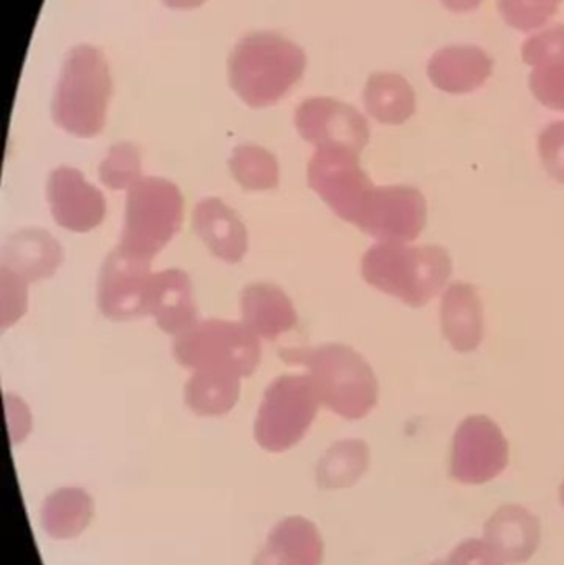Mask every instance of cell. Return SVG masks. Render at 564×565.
<instances>
[{
	"label": "cell",
	"mask_w": 564,
	"mask_h": 565,
	"mask_svg": "<svg viewBox=\"0 0 564 565\" xmlns=\"http://www.w3.org/2000/svg\"><path fill=\"white\" fill-rule=\"evenodd\" d=\"M305 66L307 56L297 43L274 32L251 33L228 56V79L242 102L267 108L300 82Z\"/></svg>",
	"instance_id": "cell-1"
},
{
	"label": "cell",
	"mask_w": 564,
	"mask_h": 565,
	"mask_svg": "<svg viewBox=\"0 0 564 565\" xmlns=\"http://www.w3.org/2000/svg\"><path fill=\"white\" fill-rule=\"evenodd\" d=\"M280 358L307 367L321 404L340 417L360 420L377 404L380 385L373 369L348 345L285 349Z\"/></svg>",
	"instance_id": "cell-2"
},
{
	"label": "cell",
	"mask_w": 564,
	"mask_h": 565,
	"mask_svg": "<svg viewBox=\"0 0 564 565\" xmlns=\"http://www.w3.org/2000/svg\"><path fill=\"white\" fill-rule=\"evenodd\" d=\"M363 278L374 288L423 308L439 295L453 275V260L446 248L437 245L409 247L396 242H380L364 254Z\"/></svg>",
	"instance_id": "cell-3"
},
{
	"label": "cell",
	"mask_w": 564,
	"mask_h": 565,
	"mask_svg": "<svg viewBox=\"0 0 564 565\" xmlns=\"http://www.w3.org/2000/svg\"><path fill=\"white\" fill-rule=\"evenodd\" d=\"M113 83L108 63L92 45L75 46L63 63L53 96L56 125L78 138H93L105 128Z\"/></svg>",
	"instance_id": "cell-4"
},
{
	"label": "cell",
	"mask_w": 564,
	"mask_h": 565,
	"mask_svg": "<svg viewBox=\"0 0 564 565\" xmlns=\"http://www.w3.org/2000/svg\"><path fill=\"white\" fill-rule=\"evenodd\" d=\"M182 209L178 185L159 178L139 179L128 189L119 247L152 260L181 228Z\"/></svg>",
	"instance_id": "cell-5"
},
{
	"label": "cell",
	"mask_w": 564,
	"mask_h": 565,
	"mask_svg": "<svg viewBox=\"0 0 564 565\" xmlns=\"http://www.w3.org/2000/svg\"><path fill=\"white\" fill-rule=\"evenodd\" d=\"M174 358L188 369L251 377L260 362V341L245 324L195 322L174 341Z\"/></svg>",
	"instance_id": "cell-6"
},
{
	"label": "cell",
	"mask_w": 564,
	"mask_h": 565,
	"mask_svg": "<svg viewBox=\"0 0 564 565\" xmlns=\"http://www.w3.org/2000/svg\"><path fill=\"white\" fill-rule=\"evenodd\" d=\"M321 401L310 375H281L265 392L255 420V440L280 454L307 435Z\"/></svg>",
	"instance_id": "cell-7"
},
{
	"label": "cell",
	"mask_w": 564,
	"mask_h": 565,
	"mask_svg": "<svg viewBox=\"0 0 564 565\" xmlns=\"http://www.w3.org/2000/svg\"><path fill=\"white\" fill-rule=\"evenodd\" d=\"M308 184L338 217L354 225L376 188L361 169L360 154L338 146L318 148L308 164Z\"/></svg>",
	"instance_id": "cell-8"
},
{
	"label": "cell",
	"mask_w": 564,
	"mask_h": 565,
	"mask_svg": "<svg viewBox=\"0 0 564 565\" xmlns=\"http://www.w3.org/2000/svg\"><path fill=\"white\" fill-rule=\"evenodd\" d=\"M509 465V441L499 425L486 415L467 417L457 428L450 475L460 483L483 484Z\"/></svg>",
	"instance_id": "cell-9"
},
{
	"label": "cell",
	"mask_w": 564,
	"mask_h": 565,
	"mask_svg": "<svg viewBox=\"0 0 564 565\" xmlns=\"http://www.w3.org/2000/svg\"><path fill=\"white\" fill-rule=\"evenodd\" d=\"M155 275L151 258L118 247L108 255L98 280V306L106 318L128 321L148 315Z\"/></svg>",
	"instance_id": "cell-10"
},
{
	"label": "cell",
	"mask_w": 564,
	"mask_h": 565,
	"mask_svg": "<svg viewBox=\"0 0 564 565\" xmlns=\"http://www.w3.org/2000/svg\"><path fill=\"white\" fill-rule=\"evenodd\" d=\"M427 221L426 198L409 185L374 188L357 227L381 242L407 244L423 234Z\"/></svg>",
	"instance_id": "cell-11"
},
{
	"label": "cell",
	"mask_w": 564,
	"mask_h": 565,
	"mask_svg": "<svg viewBox=\"0 0 564 565\" xmlns=\"http://www.w3.org/2000/svg\"><path fill=\"white\" fill-rule=\"evenodd\" d=\"M295 125L305 141L317 148H348L361 154L370 142V128L360 111L333 98H310L298 106Z\"/></svg>",
	"instance_id": "cell-12"
},
{
	"label": "cell",
	"mask_w": 564,
	"mask_h": 565,
	"mask_svg": "<svg viewBox=\"0 0 564 565\" xmlns=\"http://www.w3.org/2000/svg\"><path fill=\"white\" fill-rule=\"evenodd\" d=\"M49 201L53 217L60 227L70 232L93 231L105 218V198L89 185L82 172L58 168L49 179Z\"/></svg>",
	"instance_id": "cell-13"
},
{
	"label": "cell",
	"mask_w": 564,
	"mask_h": 565,
	"mask_svg": "<svg viewBox=\"0 0 564 565\" xmlns=\"http://www.w3.org/2000/svg\"><path fill=\"white\" fill-rule=\"evenodd\" d=\"M522 58L532 68L530 88L546 108L564 111V25L530 36Z\"/></svg>",
	"instance_id": "cell-14"
},
{
	"label": "cell",
	"mask_w": 564,
	"mask_h": 565,
	"mask_svg": "<svg viewBox=\"0 0 564 565\" xmlns=\"http://www.w3.org/2000/svg\"><path fill=\"white\" fill-rule=\"evenodd\" d=\"M493 72V60L476 45H453L434 53L427 76L440 92L467 95L482 88Z\"/></svg>",
	"instance_id": "cell-15"
},
{
	"label": "cell",
	"mask_w": 564,
	"mask_h": 565,
	"mask_svg": "<svg viewBox=\"0 0 564 565\" xmlns=\"http://www.w3.org/2000/svg\"><path fill=\"white\" fill-rule=\"evenodd\" d=\"M486 541L503 564H523L539 550L542 526L525 508L506 504L487 523Z\"/></svg>",
	"instance_id": "cell-16"
},
{
	"label": "cell",
	"mask_w": 564,
	"mask_h": 565,
	"mask_svg": "<svg viewBox=\"0 0 564 565\" xmlns=\"http://www.w3.org/2000/svg\"><path fill=\"white\" fill-rule=\"evenodd\" d=\"M192 227L209 250L227 264H237L247 254L245 225L221 199L209 198L199 202L192 212Z\"/></svg>",
	"instance_id": "cell-17"
},
{
	"label": "cell",
	"mask_w": 564,
	"mask_h": 565,
	"mask_svg": "<svg viewBox=\"0 0 564 565\" xmlns=\"http://www.w3.org/2000/svg\"><path fill=\"white\" fill-rule=\"evenodd\" d=\"M323 537L304 518H288L274 527L254 565H321Z\"/></svg>",
	"instance_id": "cell-18"
},
{
	"label": "cell",
	"mask_w": 564,
	"mask_h": 565,
	"mask_svg": "<svg viewBox=\"0 0 564 565\" xmlns=\"http://www.w3.org/2000/svg\"><path fill=\"white\" fill-rule=\"evenodd\" d=\"M444 335L456 351L472 352L483 339V308L477 289L457 281L444 292L440 305Z\"/></svg>",
	"instance_id": "cell-19"
},
{
	"label": "cell",
	"mask_w": 564,
	"mask_h": 565,
	"mask_svg": "<svg viewBox=\"0 0 564 565\" xmlns=\"http://www.w3.org/2000/svg\"><path fill=\"white\" fill-rule=\"evenodd\" d=\"M148 315L155 316L159 328L168 334L179 335L195 324L198 309L184 271L172 268L152 277Z\"/></svg>",
	"instance_id": "cell-20"
},
{
	"label": "cell",
	"mask_w": 564,
	"mask_h": 565,
	"mask_svg": "<svg viewBox=\"0 0 564 565\" xmlns=\"http://www.w3.org/2000/svg\"><path fill=\"white\" fill-rule=\"evenodd\" d=\"M244 324L258 338L275 339L297 324V311L277 286L255 282L242 291Z\"/></svg>",
	"instance_id": "cell-21"
},
{
	"label": "cell",
	"mask_w": 564,
	"mask_h": 565,
	"mask_svg": "<svg viewBox=\"0 0 564 565\" xmlns=\"http://www.w3.org/2000/svg\"><path fill=\"white\" fill-rule=\"evenodd\" d=\"M62 262L55 238L43 231H23L2 250V271L25 281L52 277Z\"/></svg>",
	"instance_id": "cell-22"
},
{
	"label": "cell",
	"mask_w": 564,
	"mask_h": 565,
	"mask_svg": "<svg viewBox=\"0 0 564 565\" xmlns=\"http://www.w3.org/2000/svg\"><path fill=\"white\" fill-rule=\"evenodd\" d=\"M364 106L376 121L400 126L416 113V92L397 73H373L364 88Z\"/></svg>",
	"instance_id": "cell-23"
},
{
	"label": "cell",
	"mask_w": 564,
	"mask_h": 565,
	"mask_svg": "<svg viewBox=\"0 0 564 565\" xmlns=\"http://www.w3.org/2000/svg\"><path fill=\"white\" fill-rule=\"evenodd\" d=\"M241 377L225 372L198 371L185 384V402L201 417H221L237 404Z\"/></svg>",
	"instance_id": "cell-24"
},
{
	"label": "cell",
	"mask_w": 564,
	"mask_h": 565,
	"mask_svg": "<svg viewBox=\"0 0 564 565\" xmlns=\"http://www.w3.org/2000/svg\"><path fill=\"white\" fill-rule=\"evenodd\" d=\"M93 516V503L88 494L75 488L56 491L42 511L43 526L55 540L78 536Z\"/></svg>",
	"instance_id": "cell-25"
},
{
	"label": "cell",
	"mask_w": 564,
	"mask_h": 565,
	"mask_svg": "<svg viewBox=\"0 0 564 565\" xmlns=\"http://www.w3.org/2000/svg\"><path fill=\"white\" fill-rule=\"evenodd\" d=\"M370 465V448L361 440L333 445L318 467V483L324 490H341L357 483Z\"/></svg>",
	"instance_id": "cell-26"
},
{
	"label": "cell",
	"mask_w": 564,
	"mask_h": 565,
	"mask_svg": "<svg viewBox=\"0 0 564 565\" xmlns=\"http://www.w3.org/2000/svg\"><path fill=\"white\" fill-rule=\"evenodd\" d=\"M232 174L245 191H270L278 185V162L272 152L255 145L235 148L231 161Z\"/></svg>",
	"instance_id": "cell-27"
},
{
	"label": "cell",
	"mask_w": 564,
	"mask_h": 565,
	"mask_svg": "<svg viewBox=\"0 0 564 565\" xmlns=\"http://www.w3.org/2000/svg\"><path fill=\"white\" fill-rule=\"evenodd\" d=\"M99 178L113 191L129 189L141 179V156L129 142H119L109 149L108 158L99 166Z\"/></svg>",
	"instance_id": "cell-28"
},
{
	"label": "cell",
	"mask_w": 564,
	"mask_h": 565,
	"mask_svg": "<svg viewBox=\"0 0 564 565\" xmlns=\"http://www.w3.org/2000/svg\"><path fill=\"white\" fill-rule=\"evenodd\" d=\"M563 0H499L507 25L520 32L542 29L558 13Z\"/></svg>",
	"instance_id": "cell-29"
},
{
	"label": "cell",
	"mask_w": 564,
	"mask_h": 565,
	"mask_svg": "<svg viewBox=\"0 0 564 565\" xmlns=\"http://www.w3.org/2000/svg\"><path fill=\"white\" fill-rule=\"evenodd\" d=\"M543 164L555 181L564 184V121L552 122L539 139Z\"/></svg>",
	"instance_id": "cell-30"
},
{
	"label": "cell",
	"mask_w": 564,
	"mask_h": 565,
	"mask_svg": "<svg viewBox=\"0 0 564 565\" xmlns=\"http://www.w3.org/2000/svg\"><path fill=\"white\" fill-rule=\"evenodd\" d=\"M446 565H503V561L486 540H469L450 553Z\"/></svg>",
	"instance_id": "cell-31"
},
{
	"label": "cell",
	"mask_w": 564,
	"mask_h": 565,
	"mask_svg": "<svg viewBox=\"0 0 564 565\" xmlns=\"http://www.w3.org/2000/svg\"><path fill=\"white\" fill-rule=\"evenodd\" d=\"M447 9L456 13L473 12L482 6L483 0H440Z\"/></svg>",
	"instance_id": "cell-32"
},
{
	"label": "cell",
	"mask_w": 564,
	"mask_h": 565,
	"mask_svg": "<svg viewBox=\"0 0 564 565\" xmlns=\"http://www.w3.org/2000/svg\"><path fill=\"white\" fill-rule=\"evenodd\" d=\"M162 2L171 9H195V7L202 6L205 0H162Z\"/></svg>",
	"instance_id": "cell-33"
},
{
	"label": "cell",
	"mask_w": 564,
	"mask_h": 565,
	"mask_svg": "<svg viewBox=\"0 0 564 565\" xmlns=\"http://www.w3.org/2000/svg\"><path fill=\"white\" fill-rule=\"evenodd\" d=\"M430 565H446V561H439V563H434V564H430Z\"/></svg>",
	"instance_id": "cell-34"
},
{
	"label": "cell",
	"mask_w": 564,
	"mask_h": 565,
	"mask_svg": "<svg viewBox=\"0 0 564 565\" xmlns=\"http://www.w3.org/2000/svg\"><path fill=\"white\" fill-rule=\"evenodd\" d=\"M562 501H563V504H564V483H563V487H562Z\"/></svg>",
	"instance_id": "cell-35"
}]
</instances>
